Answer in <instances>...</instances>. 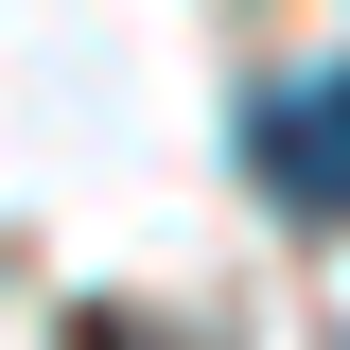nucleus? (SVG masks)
<instances>
[{
  "mask_svg": "<svg viewBox=\"0 0 350 350\" xmlns=\"http://www.w3.org/2000/svg\"><path fill=\"white\" fill-rule=\"evenodd\" d=\"M245 158H262V193H280L298 228H333V193H350V175H333V70H280V88H262V105H245Z\"/></svg>",
  "mask_w": 350,
  "mask_h": 350,
  "instance_id": "f257e3e1",
  "label": "nucleus"
}]
</instances>
